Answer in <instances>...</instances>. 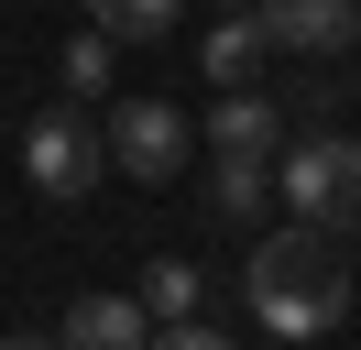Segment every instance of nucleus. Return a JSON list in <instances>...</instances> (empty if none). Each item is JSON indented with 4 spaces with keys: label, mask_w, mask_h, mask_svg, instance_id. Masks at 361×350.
Wrapping results in <instances>:
<instances>
[{
    "label": "nucleus",
    "mask_w": 361,
    "mask_h": 350,
    "mask_svg": "<svg viewBox=\"0 0 361 350\" xmlns=\"http://www.w3.org/2000/svg\"><path fill=\"white\" fill-rule=\"evenodd\" d=\"M154 350H230V339H219V328H197V318H186V328H164Z\"/></svg>",
    "instance_id": "obj_13"
},
{
    "label": "nucleus",
    "mask_w": 361,
    "mask_h": 350,
    "mask_svg": "<svg viewBox=\"0 0 361 350\" xmlns=\"http://www.w3.org/2000/svg\"><path fill=\"white\" fill-rule=\"evenodd\" d=\"M66 350H154V306H132V296H77L66 306Z\"/></svg>",
    "instance_id": "obj_7"
},
{
    "label": "nucleus",
    "mask_w": 361,
    "mask_h": 350,
    "mask_svg": "<svg viewBox=\"0 0 361 350\" xmlns=\"http://www.w3.org/2000/svg\"><path fill=\"white\" fill-rule=\"evenodd\" d=\"M0 350H66V339H0Z\"/></svg>",
    "instance_id": "obj_14"
},
{
    "label": "nucleus",
    "mask_w": 361,
    "mask_h": 350,
    "mask_svg": "<svg viewBox=\"0 0 361 350\" xmlns=\"http://www.w3.org/2000/svg\"><path fill=\"white\" fill-rule=\"evenodd\" d=\"M241 296H252V318L274 328V339H329L339 318H350V262H339V241L329 230H274L263 252H252V274H241Z\"/></svg>",
    "instance_id": "obj_1"
},
{
    "label": "nucleus",
    "mask_w": 361,
    "mask_h": 350,
    "mask_svg": "<svg viewBox=\"0 0 361 350\" xmlns=\"http://www.w3.org/2000/svg\"><path fill=\"white\" fill-rule=\"evenodd\" d=\"M274 143H285V109L252 99V88H230L219 109H208V153H241V164H274Z\"/></svg>",
    "instance_id": "obj_6"
},
{
    "label": "nucleus",
    "mask_w": 361,
    "mask_h": 350,
    "mask_svg": "<svg viewBox=\"0 0 361 350\" xmlns=\"http://www.w3.org/2000/svg\"><path fill=\"white\" fill-rule=\"evenodd\" d=\"M219 11H252V0H219Z\"/></svg>",
    "instance_id": "obj_15"
},
{
    "label": "nucleus",
    "mask_w": 361,
    "mask_h": 350,
    "mask_svg": "<svg viewBox=\"0 0 361 350\" xmlns=\"http://www.w3.org/2000/svg\"><path fill=\"white\" fill-rule=\"evenodd\" d=\"M176 11H186V0H88V22H99L110 44H154V33H176Z\"/></svg>",
    "instance_id": "obj_10"
},
{
    "label": "nucleus",
    "mask_w": 361,
    "mask_h": 350,
    "mask_svg": "<svg viewBox=\"0 0 361 350\" xmlns=\"http://www.w3.org/2000/svg\"><path fill=\"white\" fill-rule=\"evenodd\" d=\"M263 55H274V33H263V11H241V22H208V44H197V66H208V88H252V77H263Z\"/></svg>",
    "instance_id": "obj_8"
},
{
    "label": "nucleus",
    "mask_w": 361,
    "mask_h": 350,
    "mask_svg": "<svg viewBox=\"0 0 361 350\" xmlns=\"http://www.w3.org/2000/svg\"><path fill=\"white\" fill-rule=\"evenodd\" d=\"M263 197H274V164H241V153L208 164V208L219 219H263Z\"/></svg>",
    "instance_id": "obj_9"
},
{
    "label": "nucleus",
    "mask_w": 361,
    "mask_h": 350,
    "mask_svg": "<svg viewBox=\"0 0 361 350\" xmlns=\"http://www.w3.org/2000/svg\"><path fill=\"white\" fill-rule=\"evenodd\" d=\"M274 33V55H350L361 44V0H252Z\"/></svg>",
    "instance_id": "obj_5"
},
{
    "label": "nucleus",
    "mask_w": 361,
    "mask_h": 350,
    "mask_svg": "<svg viewBox=\"0 0 361 350\" xmlns=\"http://www.w3.org/2000/svg\"><path fill=\"white\" fill-rule=\"evenodd\" d=\"M274 186H285V219H307V230H329V241L361 230V143L350 131H307Z\"/></svg>",
    "instance_id": "obj_2"
},
{
    "label": "nucleus",
    "mask_w": 361,
    "mask_h": 350,
    "mask_svg": "<svg viewBox=\"0 0 361 350\" xmlns=\"http://www.w3.org/2000/svg\"><path fill=\"white\" fill-rule=\"evenodd\" d=\"M142 306H154L164 328H186L197 318V262H154V274H142Z\"/></svg>",
    "instance_id": "obj_11"
},
{
    "label": "nucleus",
    "mask_w": 361,
    "mask_h": 350,
    "mask_svg": "<svg viewBox=\"0 0 361 350\" xmlns=\"http://www.w3.org/2000/svg\"><path fill=\"white\" fill-rule=\"evenodd\" d=\"M186 153H197V131H186L176 99H121L110 109V164L132 175V186H176Z\"/></svg>",
    "instance_id": "obj_3"
},
{
    "label": "nucleus",
    "mask_w": 361,
    "mask_h": 350,
    "mask_svg": "<svg viewBox=\"0 0 361 350\" xmlns=\"http://www.w3.org/2000/svg\"><path fill=\"white\" fill-rule=\"evenodd\" d=\"M66 88H77V99H99V88H110V33H99V22L66 44Z\"/></svg>",
    "instance_id": "obj_12"
},
{
    "label": "nucleus",
    "mask_w": 361,
    "mask_h": 350,
    "mask_svg": "<svg viewBox=\"0 0 361 350\" xmlns=\"http://www.w3.org/2000/svg\"><path fill=\"white\" fill-rule=\"evenodd\" d=\"M23 175H33L44 197H88L99 175H110V131L77 121V109H44V121L23 131Z\"/></svg>",
    "instance_id": "obj_4"
}]
</instances>
